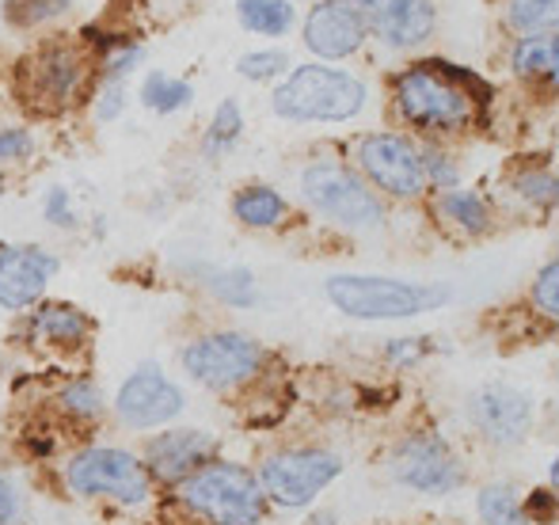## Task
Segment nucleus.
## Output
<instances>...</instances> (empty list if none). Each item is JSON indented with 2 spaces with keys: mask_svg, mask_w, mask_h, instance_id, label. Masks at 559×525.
<instances>
[{
  "mask_svg": "<svg viewBox=\"0 0 559 525\" xmlns=\"http://www.w3.org/2000/svg\"><path fill=\"white\" fill-rule=\"evenodd\" d=\"M328 297L338 312L358 320H404L419 317L430 305H438L445 294H435L427 286H412L400 278H369V274H335L328 282Z\"/></svg>",
  "mask_w": 559,
  "mask_h": 525,
  "instance_id": "nucleus-3",
  "label": "nucleus"
},
{
  "mask_svg": "<svg viewBox=\"0 0 559 525\" xmlns=\"http://www.w3.org/2000/svg\"><path fill=\"white\" fill-rule=\"evenodd\" d=\"M423 171H430V179H438V183H453L456 179V171L445 164V156H435V153L423 160Z\"/></svg>",
  "mask_w": 559,
  "mask_h": 525,
  "instance_id": "nucleus-36",
  "label": "nucleus"
},
{
  "mask_svg": "<svg viewBox=\"0 0 559 525\" xmlns=\"http://www.w3.org/2000/svg\"><path fill=\"white\" fill-rule=\"evenodd\" d=\"M366 107V84L343 69L301 65L274 92V111L289 122H346Z\"/></svg>",
  "mask_w": 559,
  "mask_h": 525,
  "instance_id": "nucleus-1",
  "label": "nucleus"
},
{
  "mask_svg": "<svg viewBox=\"0 0 559 525\" xmlns=\"http://www.w3.org/2000/svg\"><path fill=\"white\" fill-rule=\"evenodd\" d=\"M358 164L381 191L396 194V199H415L427 183L423 156L396 133H369L358 145Z\"/></svg>",
  "mask_w": 559,
  "mask_h": 525,
  "instance_id": "nucleus-9",
  "label": "nucleus"
},
{
  "mask_svg": "<svg viewBox=\"0 0 559 525\" xmlns=\"http://www.w3.org/2000/svg\"><path fill=\"white\" fill-rule=\"evenodd\" d=\"M240 127H243L240 107H236V99H225V104L217 107V115H214V127H210V133H206V153L210 156L225 153V148L240 138Z\"/></svg>",
  "mask_w": 559,
  "mask_h": 525,
  "instance_id": "nucleus-27",
  "label": "nucleus"
},
{
  "mask_svg": "<svg viewBox=\"0 0 559 525\" xmlns=\"http://www.w3.org/2000/svg\"><path fill=\"white\" fill-rule=\"evenodd\" d=\"M27 84H31V96L35 99H53V104H69L81 84V61L76 53L61 50H43L35 61L27 65Z\"/></svg>",
  "mask_w": 559,
  "mask_h": 525,
  "instance_id": "nucleus-17",
  "label": "nucleus"
},
{
  "mask_svg": "<svg viewBox=\"0 0 559 525\" xmlns=\"http://www.w3.org/2000/svg\"><path fill=\"white\" fill-rule=\"evenodd\" d=\"M442 210H445L449 217H453L456 225H464L468 232H484L487 229V206L472 191H449V194H442Z\"/></svg>",
  "mask_w": 559,
  "mask_h": 525,
  "instance_id": "nucleus-25",
  "label": "nucleus"
},
{
  "mask_svg": "<svg viewBox=\"0 0 559 525\" xmlns=\"http://www.w3.org/2000/svg\"><path fill=\"white\" fill-rule=\"evenodd\" d=\"M183 366L199 385L206 389H233L240 381H248L251 373H259L263 366V347L248 335L236 332H217L202 335L183 350Z\"/></svg>",
  "mask_w": 559,
  "mask_h": 525,
  "instance_id": "nucleus-7",
  "label": "nucleus"
},
{
  "mask_svg": "<svg viewBox=\"0 0 559 525\" xmlns=\"http://www.w3.org/2000/svg\"><path fill=\"white\" fill-rule=\"evenodd\" d=\"M559 0H510V23L525 35H537L540 27L556 23Z\"/></svg>",
  "mask_w": 559,
  "mask_h": 525,
  "instance_id": "nucleus-26",
  "label": "nucleus"
},
{
  "mask_svg": "<svg viewBox=\"0 0 559 525\" xmlns=\"http://www.w3.org/2000/svg\"><path fill=\"white\" fill-rule=\"evenodd\" d=\"M301 191L324 217L346 225V229H377L384 217L381 202L366 183L343 164H312L301 176Z\"/></svg>",
  "mask_w": 559,
  "mask_h": 525,
  "instance_id": "nucleus-5",
  "label": "nucleus"
},
{
  "mask_svg": "<svg viewBox=\"0 0 559 525\" xmlns=\"http://www.w3.org/2000/svg\"><path fill=\"white\" fill-rule=\"evenodd\" d=\"M396 107L412 127L419 130H461L472 119V99L464 88L449 81V73H435L430 65H419L396 81Z\"/></svg>",
  "mask_w": 559,
  "mask_h": 525,
  "instance_id": "nucleus-4",
  "label": "nucleus"
},
{
  "mask_svg": "<svg viewBox=\"0 0 559 525\" xmlns=\"http://www.w3.org/2000/svg\"><path fill=\"white\" fill-rule=\"evenodd\" d=\"M233 210L251 229H271V225H278L282 214H286V202H282V194H274L271 187H248V191L236 194Z\"/></svg>",
  "mask_w": 559,
  "mask_h": 525,
  "instance_id": "nucleus-19",
  "label": "nucleus"
},
{
  "mask_svg": "<svg viewBox=\"0 0 559 525\" xmlns=\"http://www.w3.org/2000/svg\"><path fill=\"white\" fill-rule=\"evenodd\" d=\"M514 69L522 76H548L556 81V69H559V46L552 35H530L518 43L514 50Z\"/></svg>",
  "mask_w": 559,
  "mask_h": 525,
  "instance_id": "nucleus-21",
  "label": "nucleus"
},
{
  "mask_svg": "<svg viewBox=\"0 0 559 525\" xmlns=\"http://www.w3.org/2000/svg\"><path fill=\"white\" fill-rule=\"evenodd\" d=\"M343 473V461L324 450H286L263 461V496L282 506H305Z\"/></svg>",
  "mask_w": 559,
  "mask_h": 525,
  "instance_id": "nucleus-8",
  "label": "nucleus"
},
{
  "mask_svg": "<svg viewBox=\"0 0 559 525\" xmlns=\"http://www.w3.org/2000/svg\"><path fill=\"white\" fill-rule=\"evenodd\" d=\"M66 480L76 496H111L122 503H145L148 473L138 457L122 450H84L69 461Z\"/></svg>",
  "mask_w": 559,
  "mask_h": 525,
  "instance_id": "nucleus-6",
  "label": "nucleus"
},
{
  "mask_svg": "<svg viewBox=\"0 0 559 525\" xmlns=\"http://www.w3.org/2000/svg\"><path fill=\"white\" fill-rule=\"evenodd\" d=\"M559 271H556V263H545V271L537 274V282H533V301L540 305V312L545 317H559Z\"/></svg>",
  "mask_w": 559,
  "mask_h": 525,
  "instance_id": "nucleus-30",
  "label": "nucleus"
},
{
  "mask_svg": "<svg viewBox=\"0 0 559 525\" xmlns=\"http://www.w3.org/2000/svg\"><path fill=\"white\" fill-rule=\"evenodd\" d=\"M468 415L491 442H522L533 427V399L510 385H487L472 396Z\"/></svg>",
  "mask_w": 559,
  "mask_h": 525,
  "instance_id": "nucleus-12",
  "label": "nucleus"
},
{
  "mask_svg": "<svg viewBox=\"0 0 559 525\" xmlns=\"http://www.w3.org/2000/svg\"><path fill=\"white\" fill-rule=\"evenodd\" d=\"M118 111H122V88L111 84V88L104 92V104H99V119H115Z\"/></svg>",
  "mask_w": 559,
  "mask_h": 525,
  "instance_id": "nucleus-37",
  "label": "nucleus"
},
{
  "mask_svg": "<svg viewBox=\"0 0 559 525\" xmlns=\"http://www.w3.org/2000/svg\"><path fill=\"white\" fill-rule=\"evenodd\" d=\"M240 23L255 35H286L294 27V8L289 0H240Z\"/></svg>",
  "mask_w": 559,
  "mask_h": 525,
  "instance_id": "nucleus-20",
  "label": "nucleus"
},
{
  "mask_svg": "<svg viewBox=\"0 0 559 525\" xmlns=\"http://www.w3.org/2000/svg\"><path fill=\"white\" fill-rule=\"evenodd\" d=\"M438 15L430 0H384L373 12L377 35L389 46H419L423 38H430Z\"/></svg>",
  "mask_w": 559,
  "mask_h": 525,
  "instance_id": "nucleus-16",
  "label": "nucleus"
},
{
  "mask_svg": "<svg viewBox=\"0 0 559 525\" xmlns=\"http://www.w3.org/2000/svg\"><path fill=\"white\" fill-rule=\"evenodd\" d=\"M15 511H20V499H15V488L0 476V525H12Z\"/></svg>",
  "mask_w": 559,
  "mask_h": 525,
  "instance_id": "nucleus-35",
  "label": "nucleus"
},
{
  "mask_svg": "<svg viewBox=\"0 0 559 525\" xmlns=\"http://www.w3.org/2000/svg\"><path fill=\"white\" fill-rule=\"evenodd\" d=\"M61 404H66L69 411H76V415L84 419V415H99V404H104V399H99V393L88 385V381H76V385H69V389H66Z\"/></svg>",
  "mask_w": 559,
  "mask_h": 525,
  "instance_id": "nucleus-31",
  "label": "nucleus"
},
{
  "mask_svg": "<svg viewBox=\"0 0 559 525\" xmlns=\"http://www.w3.org/2000/svg\"><path fill=\"white\" fill-rule=\"evenodd\" d=\"M191 96H194L191 84L176 81V76H168V73H148L145 84H141V104H145L148 111H156V115L179 111V107L191 104Z\"/></svg>",
  "mask_w": 559,
  "mask_h": 525,
  "instance_id": "nucleus-22",
  "label": "nucleus"
},
{
  "mask_svg": "<svg viewBox=\"0 0 559 525\" xmlns=\"http://www.w3.org/2000/svg\"><path fill=\"white\" fill-rule=\"evenodd\" d=\"M31 153L27 130H0V160H15V156Z\"/></svg>",
  "mask_w": 559,
  "mask_h": 525,
  "instance_id": "nucleus-34",
  "label": "nucleus"
},
{
  "mask_svg": "<svg viewBox=\"0 0 559 525\" xmlns=\"http://www.w3.org/2000/svg\"><path fill=\"white\" fill-rule=\"evenodd\" d=\"M236 69H240V76H248V81H271V76L286 73L289 58L282 50H259V53H243Z\"/></svg>",
  "mask_w": 559,
  "mask_h": 525,
  "instance_id": "nucleus-28",
  "label": "nucleus"
},
{
  "mask_svg": "<svg viewBox=\"0 0 559 525\" xmlns=\"http://www.w3.org/2000/svg\"><path fill=\"white\" fill-rule=\"evenodd\" d=\"M183 499L210 525H255L263 518V488L240 465H206L191 473Z\"/></svg>",
  "mask_w": 559,
  "mask_h": 525,
  "instance_id": "nucleus-2",
  "label": "nucleus"
},
{
  "mask_svg": "<svg viewBox=\"0 0 559 525\" xmlns=\"http://www.w3.org/2000/svg\"><path fill=\"white\" fill-rule=\"evenodd\" d=\"M346 4H354V8H358V12H361V8H369V12H377V8H381L384 0H346Z\"/></svg>",
  "mask_w": 559,
  "mask_h": 525,
  "instance_id": "nucleus-38",
  "label": "nucleus"
},
{
  "mask_svg": "<svg viewBox=\"0 0 559 525\" xmlns=\"http://www.w3.org/2000/svg\"><path fill=\"white\" fill-rule=\"evenodd\" d=\"M84 332H88V320L69 305H43L35 312V335L46 343H81Z\"/></svg>",
  "mask_w": 559,
  "mask_h": 525,
  "instance_id": "nucleus-18",
  "label": "nucleus"
},
{
  "mask_svg": "<svg viewBox=\"0 0 559 525\" xmlns=\"http://www.w3.org/2000/svg\"><path fill=\"white\" fill-rule=\"evenodd\" d=\"M210 453H214V438L206 430H176V434H160L148 445V465L160 480L171 484L199 473V465Z\"/></svg>",
  "mask_w": 559,
  "mask_h": 525,
  "instance_id": "nucleus-15",
  "label": "nucleus"
},
{
  "mask_svg": "<svg viewBox=\"0 0 559 525\" xmlns=\"http://www.w3.org/2000/svg\"><path fill=\"white\" fill-rule=\"evenodd\" d=\"M214 289L225 297L228 305H251V301H255V282H251V274H248V271L217 274V278H214Z\"/></svg>",
  "mask_w": 559,
  "mask_h": 525,
  "instance_id": "nucleus-29",
  "label": "nucleus"
},
{
  "mask_svg": "<svg viewBox=\"0 0 559 525\" xmlns=\"http://www.w3.org/2000/svg\"><path fill=\"white\" fill-rule=\"evenodd\" d=\"M46 222L61 225V229H69V225L76 222V217L69 214V191H61V187H53L50 199H46Z\"/></svg>",
  "mask_w": 559,
  "mask_h": 525,
  "instance_id": "nucleus-33",
  "label": "nucleus"
},
{
  "mask_svg": "<svg viewBox=\"0 0 559 525\" xmlns=\"http://www.w3.org/2000/svg\"><path fill=\"white\" fill-rule=\"evenodd\" d=\"M366 43V15L346 0H320L305 20V46L320 58H346Z\"/></svg>",
  "mask_w": 559,
  "mask_h": 525,
  "instance_id": "nucleus-13",
  "label": "nucleus"
},
{
  "mask_svg": "<svg viewBox=\"0 0 559 525\" xmlns=\"http://www.w3.org/2000/svg\"><path fill=\"white\" fill-rule=\"evenodd\" d=\"M53 271H58V260L46 255L43 248H4L0 252V305L23 309L38 301Z\"/></svg>",
  "mask_w": 559,
  "mask_h": 525,
  "instance_id": "nucleus-14",
  "label": "nucleus"
},
{
  "mask_svg": "<svg viewBox=\"0 0 559 525\" xmlns=\"http://www.w3.org/2000/svg\"><path fill=\"white\" fill-rule=\"evenodd\" d=\"M115 407L122 415V422H130V427H160V422L176 419L183 411V393L160 370L145 366V370H138L118 389Z\"/></svg>",
  "mask_w": 559,
  "mask_h": 525,
  "instance_id": "nucleus-11",
  "label": "nucleus"
},
{
  "mask_svg": "<svg viewBox=\"0 0 559 525\" xmlns=\"http://www.w3.org/2000/svg\"><path fill=\"white\" fill-rule=\"evenodd\" d=\"M518 191H522L525 199L552 202L556 199V179L552 176H522L518 179Z\"/></svg>",
  "mask_w": 559,
  "mask_h": 525,
  "instance_id": "nucleus-32",
  "label": "nucleus"
},
{
  "mask_svg": "<svg viewBox=\"0 0 559 525\" xmlns=\"http://www.w3.org/2000/svg\"><path fill=\"white\" fill-rule=\"evenodd\" d=\"M69 8V0H4V20L12 27H35L53 15H61Z\"/></svg>",
  "mask_w": 559,
  "mask_h": 525,
  "instance_id": "nucleus-24",
  "label": "nucleus"
},
{
  "mask_svg": "<svg viewBox=\"0 0 559 525\" xmlns=\"http://www.w3.org/2000/svg\"><path fill=\"white\" fill-rule=\"evenodd\" d=\"M479 518H484V525H530L518 496L502 484L479 491Z\"/></svg>",
  "mask_w": 559,
  "mask_h": 525,
  "instance_id": "nucleus-23",
  "label": "nucleus"
},
{
  "mask_svg": "<svg viewBox=\"0 0 559 525\" xmlns=\"http://www.w3.org/2000/svg\"><path fill=\"white\" fill-rule=\"evenodd\" d=\"M392 473L400 484L427 496H442L461 484V465L442 438H407L392 457Z\"/></svg>",
  "mask_w": 559,
  "mask_h": 525,
  "instance_id": "nucleus-10",
  "label": "nucleus"
}]
</instances>
